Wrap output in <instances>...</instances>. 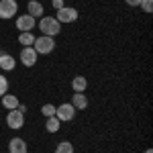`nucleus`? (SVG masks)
Instances as JSON below:
<instances>
[{
    "label": "nucleus",
    "instance_id": "obj_4",
    "mask_svg": "<svg viewBox=\"0 0 153 153\" xmlns=\"http://www.w3.org/2000/svg\"><path fill=\"white\" fill-rule=\"evenodd\" d=\"M78 10L76 8H71V6H63V8H59L55 12V19L59 21V25H70V23H76L78 21Z\"/></svg>",
    "mask_w": 153,
    "mask_h": 153
},
{
    "label": "nucleus",
    "instance_id": "obj_21",
    "mask_svg": "<svg viewBox=\"0 0 153 153\" xmlns=\"http://www.w3.org/2000/svg\"><path fill=\"white\" fill-rule=\"evenodd\" d=\"M65 4H63V0H53V8L55 10H59V8H63Z\"/></svg>",
    "mask_w": 153,
    "mask_h": 153
},
{
    "label": "nucleus",
    "instance_id": "obj_15",
    "mask_svg": "<svg viewBox=\"0 0 153 153\" xmlns=\"http://www.w3.org/2000/svg\"><path fill=\"white\" fill-rule=\"evenodd\" d=\"M19 43H21L23 47H33V43H35V35H33L31 31L21 33V35H19Z\"/></svg>",
    "mask_w": 153,
    "mask_h": 153
},
{
    "label": "nucleus",
    "instance_id": "obj_23",
    "mask_svg": "<svg viewBox=\"0 0 153 153\" xmlns=\"http://www.w3.org/2000/svg\"><path fill=\"white\" fill-rule=\"evenodd\" d=\"M16 110H21V112L25 114V112H27V106H25V104H19V106H16Z\"/></svg>",
    "mask_w": 153,
    "mask_h": 153
},
{
    "label": "nucleus",
    "instance_id": "obj_12",
    "mask_svg": "<svg viewBox=\"0 0 153 153\" xmlns=\"http://www.w3.org/2000/svg\"><path fill=\"white\" fill-rule=\"evenodd\" d=\"M0 68L4 71H12L16 68V59L12 57V55H8V53H2L0 55Z\"/></svg>",
    "mask_w": 153,
    "mask_h": 153
},
{
    "label": "nucleus",
    "instance_id": "obj_9",
    "mask_svg": "<svg viewBox=\"0 0 153 153\" xmlns=\"http://www.w3.org/2000/svg\"><path fill=\"white\" fill-rule=\"evenodd\" d=\"M8 151L10 153H27V141L21 139V137H12L10 143H8Z\"/></svg>",
    "mask_w": 153,
    "mask_h": 153
},
{
    "label": "nucleus",
    "instance_id": "obj_20",
    "mask_svg": "<svg viewBox=\"0 0 153 153\" xmlns=\"http://www.w3.org/2000/svg\"><path fill=\"white\" fill-rule=\"evenodd\" d=\"M139 6L143 8V12H147V14H149V12H153V0H143Z\"/></svg>",
    "mask_w": 153,
    "mask_h": 153
},
{
    "label": "nucleus",
    "instance_id": "obj_3",
    "mask_svg": "<svg viewBox=\"0 0 153 153\" xmlns=\"http://www.w3.org/2000/svg\"><path fill=\"white\" fill-rule=\"evenodd\" d=\"M19 12V2L16 0H0V19L8 21L12 16H16Z\"/></svg>",
    "mask_w": 153,
    "mask_h": 153
},
{
    "label": "nucleus",
    "instance_id": "obj_13",
    "mask_svg": "<svg viewBox=\"0 0 153 153\" xmlns=\"http://www.w3.org/2000/svg\"><path fill=\"white\" fill-rule=\"evenodd\" d=\"M19 104H21V102H19V98L14 94H8V92H6V94L2 96V106H4L6 110H14Z\"/></svg>",
    "mask_w": 153,
    "mask_h": 153
},
{
    "label": "nucleus",
    "instance_id": "obj_2",
    "mask_svg": "<svg viewBox=\"0 0 153 153\" xmlns=\"http://www.w3.org/2000/svg\"><path fill=\"white\" fill-rule=\"evenodd\" d=\"M33 49L37 51V55H49V53L55 49V39H53V37H47V35L35 37Z\"/></svg>",
    "mask_w": 153,
    "mask_h": 153
},
{
    "label": "nucleus",
    "instance_id": "obj_1",
    "mask_svg": "<svg viewBox=\"0 0 153 153\" xmlns=\"http://www.w3.org/2000/svg\"><path fill=\"white\" fill-rule=\"evenodd\" d=\"M39 29H41V33L47 37H55L61 33V25L55 16H41V21H39Z\"/></svg>",
    "mask_w": 153,
    "mask_h": 153
},
{
    "label": "nucleus",
    "instance_id": "obj_6",
    "mask_svg": "<svg viewBox=\"0 0 153 153\" xmlns=\"http://www.w3.org/2000/svg\"><path fill=\"white\" fill-rule=\"evenodd\" d=\"M6 125L14 131L23 129L25 127V114L21 110H16V108H14V110H8V114H6Z\"/></svg>",
    "mask_w": 153,
    "mask_h": 153
},
{
    "label": "nucleus",
    "instance_id": "obj_8",
    "mask_svg": "<svg viewBox=\"0 0 153 153\" xmlns=\"http://www.w3.org/2000/svg\"><path fill=\"white\" fill-rule=\"evenodd\" d=\"M21 63H23L25 68H33L37 63V51L33 47H23L21 51Z\"/></svg>",
    "mask_w": 153,
    "mask_h": 153
},
{
    "label": "nucleus",
    "instance_id": "obj_19",
    "mask_svg": "<svg viewBox=\"0 0 153 153\" xmlns=\"http://www.w3.org/2000/svg\"><path fill=\"white\" fill-rule=\"evenodd\" d=\"M6 92H8V80H6V78L0 74V98L6 94Z\"/></svg>",
    "mask_w": 153,
    "mask_h": 153
},
{
    "label": "nucleus",
    "instance_id": "obj_24",
    "mask_svg": "<svg viewBox=\"0 0 153 153\" xmlns=\"http://www.w3.org/2000/svg\"><path fill=\"white\" fill-rule=\"evenodd\" d=\"M143 153H153V151H151V149H145V151H143Z\"/></svg>",
    "mask_w": 153,
    "mask_h": 153
},
{
    "label": "nucleus",
    "instance_id": "obj_22",
    "mask_svg": "<svg viewBox=\"0 0 153 153\" xmlns=\"http://www.w3.org/2000/svg\"><path fill=\"white\" fill-rule=\"evenodd\" d=\"M125 2H127L129 6H139V4H141L143 0H125Z\"/></svg>",
    "mask_w": 153,
    "mask_h": 153
},
{
    "label": "nucleus",
    "instance_id": "obj_14",
    "mask_svg": "<svg viewBox=\"0 0 153 153\" xmlns=\"http://www.w3.org/2000/svg\"><path fill=\"white\" fill-rule=\"evenodd\" d=\"M86 88H88V80L84 76H76L71 80V90L74 92H86Z\"/></svg>",
    "mask_w": 153,
    "mask_h": 153
},
{
    "label": "nucleus",
    "instance_id": "obj_7",
    "mask_svg": "<svg viewBox=\"0 0 153 153\" xmlns=\"http://www.w3.org/2000/svg\"><path fill=\"white\" fill-rule=\"evenodd\" d=\"M37 27V19H33L31 14H21L16 16V29L21 33H27V31H33Z\"/></svg>",
    "mask_w": 153,
    "mask_h": 153
},
{
    "label": "nucleus",
    "instance_id": "obj_11",
    "mask_svg": "<svg viewBox=\"0 0 153 153\" xmlns=\"http://www.w3.org/2000/svg\"><path fill=\"white\" fill-rule=\"evenodd\" d=\"M71 104H74L76 110H84V108L88 106V96L84 94V92H74V96H71Z\"/></svg>",
    "mask_w": 153,
    "mask_h": 153
},
{
    "label": "nucleus",
    "instance_id": "obj_10",
    "mask_svg": "<svg viewBox=\"0 0 153 153\" xmlns=\"http://www.w3.org/2000/svg\"><path fill=\"white\" fill-rule=\"evenodd\" d=\"M27 10H29V14H31L33 19H41L43 12H45V8H43V4H41L39 0H31V2L27 4Z\"/></svg>",
    "mask_w": 153,
    "mask_h": 153
},
{
    "label": "nucleus",
    "instance_id": "obj_18",
    "mask_svg": "<svg viewBox=\"0 0 153 153\" xmlns=\"http://www.w3.org/2000/svg\"><path fill=\"white\" fill-rule=\"evenodd\" d=\"M55 108H57V106H53V104H43L41 106V112H43L45 118L47 117H55Z\"/></svg>",
    "mask_w": 153,
    "mask_h": 153
},
{
    "label": "nucleus",
    "instance_id": "obj_5",
    "mask_svg": "<svg viewBox=\"0 0 153 153\" xmlns=\"http://www.w3.org/2000/svg\"><path fill=\"white\" fill-rule=\"evenodd\" d=\"M55 117H57L61 123H70V120H74V117H76V108H74L71 102L59 104L57 108H55Z\"/></svg>",
    "mask_w": 153,
    "mask_h": 153
},
{
    "label": "nucleus",
    "instance_id": "obj_17",
    "mask_svg": "<svg viewBox=\"0 0 153 153\" xmlns=\"http://www.w3.org/2000/svg\"><path fill=\"white\" fill-rule=\"evenodd\" d=\"M55 153H74V145L70 141H61L55 147Z\"/></svg>",
    "mask_w": 153,
    "mask_h": 153
},
{
    "label": "nucleus",
    "instance_id": "obj_16",
    "mask_svg": "<svg viewBox=\"0 0 153 153\" xmlns=\"http://www.w3.org/2000/svg\"><path fill=\"white\" fill-rule=\"evenodd\" d=\"M59 127H61V120H59L57 117H47V123H45L47 133H57Z\"/></svg>",
    "mask_w": 153,
    "mask_h": 153
},
{
    "label": "nucleus",
    "instance_id": "obj_25",
    "mask_svg": "<svg viewBox=\"0 0 153 153\" xmlns=\"http://www.w3.org/2000/svg\"><path fill=\"white\" fill-rule=\"evenodd\" d=\"M0 55H2V51H0Z\"/></svg>",
    "mask_w": 153,
    "mask_h": 153
}]
</instances>
